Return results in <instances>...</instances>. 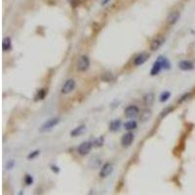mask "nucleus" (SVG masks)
Masks as SVG:
<instances>
[{
    "mask_svg": "<svg viewBox=\"0 0 195 195\" xmlns=\"http://www.w3.org/2000/svg\"><path fill=\"white\" fill-rule=\"evenodd\" d=\"M24 182H25L26 184H28V186H29V184L32 183L33 178H32V177H31L30 175H26L25 178H24Z\"/></svg>",
    "mask_w": 195,
    "mask_h": 195,
    "instance_id": "obj_25",
    "label": "nucleus"
},
{
    "mask_svg": "<svg viewBox=\"0 0 195 195\" xmlns=\"http://www.w3.org/2000/svg\"><path fill=\"white\" fill-rule=\"evenodd\" d=\"M39 153H40V151L39 150H35V151H33V152H31L30 154H28V159H33V158H35L37 155H39Z\"/></svg>",
    "mask_w": 195,
    "mask_h": 195,
    "instance_id": "obj_24",
    "label": "nucleus"
},
{
    "mask_svg": "<svg viewBox=\"0 0 195 195\" xmlns=\"http://www.w3.org/2000/svg\"><path fill=\"white\" fill-rule=\"evenodd\" d=\"M75 88V81L73 80V79H68V80L65 83V85L62 86V94H68V93H70L73 89Z\"/></svg>",
    "mask_w": 195,
    "mask_h": 195,
    "instance_id": "obj_4",
    "label": "nucleus"
},
{
    "mask_svg": "<svg viewBox=\"0 0 195 195\" xmlns=\"http://www.w3.org/2000/svg\"><path fill=\"white\" fill-rule=\"evenodd\" d=\"M101 78H102V80L104 81V82H111V81L114 80V76H113V74H111V73H109V72L104 73V74H103Z\"/></svg>",
    "mask_w": 195,
    "mask_h": 195,
    "instance_id": "obj_19",
    "label": "nucleus"
},
{
    "mask_svg": "<svg viewBox=\"0 0 195 195\" xmlns=\"http://www.w3.org/2000/svg\"><path fill=\"white\" fill-rule=\"evenodd\" d=\"M189 97H190V94H189V93L184 94L183 96L182 97V99H178V103H182V102H184V101H186V99H187Z\"/></svg>",
    "mask_w": 195,
    "mask_h": 195,
    "instance_id": "obj_27",
    "label": "nucleus"
},
{
    "mask_svg": "<svg viewBox=\"0 0 195 195\" xmlns=\"http://www.w3.org/2000/svg\"><path fill=\"white\" fill-rule=\"evenodd\" d=\"M60 122V118H53V119H50L48 120L47 122H45L43 125H42L41 127V131H48V130H51L53 127H55V126Z\"/></svg>",
    "mask_w": 195,
    "mask_h": 195,
    "instance_id": "obj_6",
    "label": "nucleus"
},
{
    "mask_svg": "<svg viewBox=\"0 0 195 195\" xmlns=\"http://www.w3.org/2000/svg\"><path fill=\"white\" fill-rule=\"evenodd\" d=\"M157 60L161 62L162 68H164V69H169V68H170V66H170V62H169V61H168V60L166 59V58L160 56V57H158Z\"/></svg>",
    "mask_w": 195,
    "mask_h": 195,
    "instance_id": "obj_15",
    "label": "nucleus"
},
{
    "mask_svg": "<svg viewBox=\"0 0 195 195\" xmlns=\"http://www.w3.org/2000/svg\"><path fill=\"white\" fill-rule=\"evenodd\" d=\"M2 49H3V51H9L12 49V41L10 37H5L3 39Z\"/></svg>",
    "mask_w": 195,
    "mask_h": 195,
    "instance_id": "obj_13",
    "label": "nucleus"
},
{
    "mask_svg": "<svg viewBox=\"0 0 195 195\" xmlns=\"http://www.w3.org/2000/svg\"><path fill=\"white\" fill-rule=\"evenodd\" d=\"M90 66V61L86 56H82L77 62V69L79 71H86Z\"/></svg>",
    "mask_w": 195,
    "mask_h": 195,
    "instance_id": "obj_1",
    "label": "nucleus"
},
{
    "mask_svg": "<svg viewBox=\"0 0 195 195\" xmlns=\"http://www.w3.org/2000/svg\"><path fill=\"white\" fill-rule=\"evenodd\" d=\"M93 144L90 141H85V143H82L80 145L78 146L77 151L80 155H87L89 152L91 151Z\"/></svg>",
    "mask_w": 195,
    "mask_h": 195,
    "instance_id": "obj_2",
    "label": "nucleus"
},
{
    "mask_svg": "<svg viewBox=\"0 0 195 195\" xmlns=\"http://www.w3.org/2000/svg\"><path fill=\"white\" fill-rule=\"evenodd\" d=\"M140 113V109L138 107H136V105H130L127 108L125 109V115L126 117L128 118H133L138 116Z\"/></svg>",
    "mask_w": 195,
    "mask_h": 195,
    "instance_id": "obj_3",
    "label": "nucleus"
},
{
    "mask_svg": "<svg viewBox=\"0 0 195 195\" xmlns=\"http://www.w3.org/2000/svg\"><path fill=\"white\" fill-rule=\"evenodd\" d=\"M147 59H148V55L144 54V53H141V55L136 57V59L134 61V65L135 66H141V65H143V64H144V62H146Z\"/></svg>",
    "mask_w": 195,
    "mask_h": 195,
    "instance_id": "obj_8",
    "label": "nucleus"
},
{
    "mask_svg": "<svg viewBox=\"0 0 195 195\" xmlns=\"http://www.w3.org/2000/svg\"><path fill=\"white\" fill-rule=\"evenodd\" d=\"M13 165H14V161L12 160L11 162H9L7 164V169H11V168L13 167Z\"/></svg>",
    "mask_w": 195,
    "mask_h": 195,
    "instance_id": "obj_29",
    "label": "nucleus"
},
{
    "mask_svg": "<svg viewBox=\"0 0 195 195\" xmlns=\"http://www.w3.org/2000/svg\"><path fill=\"white\" fill-rule=\"evenodd\" d=\"M120 126H121V121L120 120H114V121H112L111 123H110L109 128H110V130H111L112 132H115V131L119 130Z\"/></svg>",
    "mask_w": 195,
    "mask_h": 195,
    "instance_id": "obj_18",
    "label": "nucleus"
},
{
    "mask_svg": "<svg viewBox=\"0 0 195 195\" xmlns=\"http://www.w3.org/2000/svg\"><path fill=\"white\" fill-rule=\"evenodd\" d=\"M144 102L145 105H151L154 102V95L152 93L146 94L144 96Z\"/></svg>",
    "mask_w": 195,
    "mask_h": 195,
    "instance_id": "obj_14",
    "label": "nucleus"
},
{
    "mask_svg": "<svg viewBox=\"0 0 195 195\" xmlns=\"http://www.w3.org/2000/svg\"><path fill=\"white\" fill-rule=\"evenodd\" d=\"M103 138H99V139H98V140H96L93 143V145L94 146H101V145H103Z\"/></svg>",
    "mask_w": 195,
    "mask_h": 195,
    "instance_id": "obj_26",
    "label": "nucleus"
},
{
    "mask_svg": "<svg viewBox=\"0 0 195 195\" xmlns=\"http://www.w3.org/2000/svg\"><path fill=\"white\" fill-rule=\"evenodd\" d=\"M108 1H110V0H103V5H105Z\"/></svg>",
    "mask_w": 195,
    "mask_h": 195,
    "instance_id": "obj_30",
    "label": "nucleus"
},
{
    "mask_svg": "<svg viewBox=\"0 0 195 195\" xmlns=\"http://www.w3.org/2000/svg\"><path fill=\"white\" fill-rule=\"evenodd\" d=\"M178 19H180V13L178 11H175V12H172L169 16H168L167 22L169 24H175L178 22Z\"/></svg>",
    "mask_w": 195,
    "mask_h": 195,
    "instance_id": "obj_9",
    "label": "nucleus"
},
{
    "mask_svg": "<svg viewBox=\"0 0 195 195\" xmlns=\"http://www.w3.org/2000/svg\"><path fill=\"white\" fill-rule=\"evenodd\" d=\"M161 69H163L162 68V66H161V62L159 61H156L153 66H152V68H151V71H150V74L152 76H154V75H157L158 73H159L161 71Z\"/></svg>",
    "mask_w": 195,
    "mask_h": 195,
    "instance_id": "obj_11",
    "label": "nucleus"
},
{
    "mask_svg": "<svg viewBox=\"0 0 195 195\" xmlns=\"http://www.w3.org/2000/svg\"><path fill=\"white\" fill-rule=\"evenodd\" d=\"M84 131H85V126H84V125H81V126H79V127L75 128L73 131H71L70 135H71L72 137H76V136H79V135L83 134Z\"/></svg>",
    "mask_w": 195,
    "mask_h": 195,
    "instance_id": "obj_16",
    "label": "nucleus"
},
{
    "mask_svg": "<svg viewBox=\"0 0 195 195\" xmlns=\"http://www.w3.org/2000/svg\"><path fill=\"white\" fill-rule=\"evenodd\" d=\"M170 96H171V93L170 92H164V93H162L161 96H160V102L161 103H165L166 101H168V99H169Z\"/></svg>",
    "mask_w": 195,
    "mask_h": 195,
    "instance_id": "obj_23",
    "label": "nucleus"
},
{
    "mask_svg": "<svg viewBox=\"0 0 195 195\" xmlns=\"http://www.w3.org/2000/svg\"><path fill=\"white\" fill-rule=\"evenodd\" d=\"M163 43V39H160V38H156L154 40L151 41L150 43V50L151 51H156L160 48V46L162 45Z\"/></svg>",
    "mask_w": 195,
    "mask_h": 195,
    "instance_id": "obj_12",
    "label": "nucleus"
},
{
    "mask_svg": "<svg viewBox=\"0 0 195 195\" xmlns=\"http://www.w3.org/2000/svg\"><path fill=\"white\" fill-rule=\"evenodd\" d=\"M178 66H180V68L182 70H186V71L192 70L194 68V65L188 61H182L180 64H178Z\"/></svg>",
    "mask_w": 195,
    "mask_h": 195,
    "instance_id": "obj_10",
    "label": "nucleus"
},
{
    "mask_svg": "<svg viewBox=\"0 0 195 195\" xmlns=\"http://www.w3.org/2000/svg\"><path fill=\"white\" fill-rule=\"evenodd\" d=\"M174 110V107H166V108H164L161 111V114H160V117L161 118H163V117H165V116H167L168 114L169 113H171L172 111Z\"/></svg>",
    "mask_w": 195,
    "mask_h": 195,
    "instance_id": "obj_22",
    "label": "nucleus"
},
{
    "mask_svg": "<svg viewBox=\"0 0 195 195\" xmlns=\"http://www.w3.org/2000/svg\"><path fill=\"white\" fill-rule=\"evenodd\" d=\"M151 116V111L150 110H144V111L141 114V120L143 121V122H144V121L148 120V118H150Z\"/></svg>",
    "mask_w": 195,
    "mask_h": 195,
    "instance_id": "obj_21",
    "label": "nucleus"
},
{
    "mask_svg": "<svg viewBox=\"0 0 195 195\" xmlns=\"http://www.w3.org/2000/svg\"><path fill=\"white\" fill-rule=\"evenodd\" d=\"M113 171V166L110 163H107L102 167V170L99 172V177L101 178H107V176H109L110 174Z\"/></svg>",
    "mask_w": 195,
    "mask_h": 195,
    "instance_id": "obj_5",
    "label": "nucleus"
},
{
    "mask_svg": "<svg viewBox=\"0 0 195 195\" xmlns=\"http://www.w3.org/2000/svg\"><path fill=\"white\" fill-rule=\"evenodd\" d=\"M51 169H52L53 172H55V173H59V172H60V169H59V168H58L57 166H54V165L51 166Z\"/></svg>",
    "mask_w": 195,
    "mask_h": 195,
    "instance_id": "obj_28",
    "label": "nucleus"
},
{
    "mask_svg": "<svg viewBox=\"0 0 195 195\" xmlns=\"http://www.w3.org/2000/svg\"><path fill=\"white\" fill-rule=\"evenodd\" d=\"M134 141V135L132 133H127L122 137V140H121V144L123 146H129Z\"/></svg>",
    "mask_w": 195,
    "mask_h": 195,
    "instance_id": "obj_7",
    "label": "nucleus"
},
{
    "mask_svg": "<svg viewBox=\"0 0 195 195\" xmlns=\"http://www.w3.org/2000/svg\"><path fill=\"white\" fill-rule=\"evenodd\" d=\"M46 96V90L45 89H41V90H39L37 92V94H36L35 96V101H40V99H43Z\"/></svg>",
    "mask_w": 195,
    "mask_h": 195,
    "instance_id": "obj_20",
    "label": "nucleus"
},
{
    "mask_svg": "<svg viewBox=\"0 0 195 195\" xmlns=\"http://www.w3.org/2000/svg\"><path fill=\"white\" fill-rule=\"evenodd\" d=\"M137 126H138V124H137L136 121H128V122H126L124 124V128L126 130H128V131H131V130H134L137 128Z\"/></svg>",
    "mask_w": 195,
    "mask_h": 195,
    "instance_id": "obj_17",
    "label": "nucleus"
}]
</instances>
